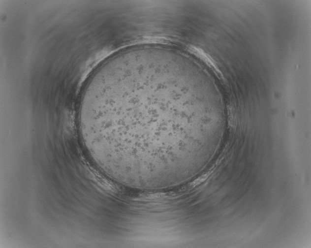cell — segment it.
<instances>
[{"label": "cell", "mask_w": 311, "mask_h": 248, "mask_svg": "<svg viewBox=\"0 0 311 248\" xmlns=\"http://www.w3.org/2000/svg\"><path fill=\"white\" fill-rule=\"evenodd\" d=\"M175 73L160 65L112 59L89 82L79 127L96 164L121 180L170 174L190 150L176 100Z\"/></svg>", "instance_id": "cell-1"}]
</instances>
